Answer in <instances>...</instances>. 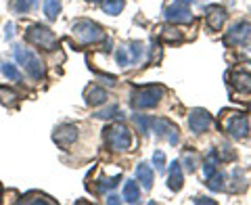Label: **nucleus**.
Returning a JSON list of instances; mask_svg holds the SVG:
<instances>
[{"mask_svg":"<svg viewBox=\"0 0 251 205\" xmlns=\"http://www.w3.org/2000/svg\"><path fill=\"white\" fill-rule=\"evenodd\" d=\"M126 6V0H103V11L107 15H120Z\"/></svg>","mask_w":251,"mask_h":205,"instance_id":"obj_20","label":"nucleus"},{"mask_svg":"<svg viewBox=\"0 0 251 205\" xmlns=\"http://www.w3.org/2000/svg\"><path fill=\"white\" fill-rule=\"evenodd\" d=\"M0 101H2L4 105H15L17 94H15L13 90H9V88H2V86H0Z\"/></svg>","mask_w":251,"mask_h":205,"instance_id":"obj_29","label":"nucleus"},{"mask_svg":"<svg viewBox=\"0 0 251 205\" xmlns=\"http://www.w3.org/2000/svg\"><path fill=\"white\" fill-rule=\"evenodd\" d=\"M249 36H251V26L247 21H237L234 26L226 31V38L224 42L228 46H243L249 42Z\"/></svg>","mask_w":251,"mask_h":205,"instance_id":"obj_6","label":"nucleus"},{"mask_svg":"<svg viewBox=\"0 0 251 205\" xmlns=\"http://www.w3.org/2000/svg\"><path fill=\"white\" fill-rule=\"evenodd\" d=\"M117 182H120V176H113V178H103V180H100V182L97 184V191L105 193L107 188H115V186H117Z\"/></svg>","mask_w":251,"mask_h":205,"instance_id":"obj_26","label":"nucleus"},{"mask_svg":"<svg viewBox=\"0 0 251 205\" xmlns=\"http://www.w3.org/2000/svg\"><path fill=\"white\" fill-rule=\"evenodd\" d=\"M188 126L195 134H203L207 132V128L211 126V115L205 109H193L191 115H188Z\"/></svg>","mask_w":251,"mask_h":205,"instance_id":"obj_12","label":"nucleus"},{"mask_svg":"<svg viewBox=\"0 0 251 205\" xmlns=\"http://www.w3.org/2000/svg\"><path fill=\"white\" fill-rule=\"evenodd\" d=\"M228 84L241 94L251 92V72L249 69H234L232 74H228Z\"/></svg>","mask_w":251,"mask_h":205,"instance_id":"obj_11","label":"nucleus"},{"mask_svg":"<svg viewBox=\"0 0 251 205\" xmlns=\"http://www.w3.org/2000/svg\"><path fill=\"white\" fill-rule=\"evenodd\" d=\"M153 165H155V170L159 172V174L166 172V155H163L161 151H155L153 153Z\"/></svg>","mask_w":251,"mask_h":205,"instance_id":"obj_27","label":"nucleus"},{"mask_svg":"<svg viewBox=\"0 0 251 205\" xmlns=\"http://www.w3.org/2000/svg\"><path fill=\"white\" fill-rule=\"evenodd\" d=\"M136 178H138V182H143V188L145 191H151V186H153V170H151V165L149 163H138V168H136Z\"/></svg>","mask_w":251,"mask_h":205,"instance_id":"obj_16","label":"nucleus"},{"mask_svg":"<svg viewBox=\"0 0 251 205\" xmlns=\"http://www.w3.org/2000/svg\"><path fill=\"white\" fill-rule=\"evenodd\" d=\"M184 184V176H182V163L180 161H172L170 163V176H168V186L170 191L178 193Z\"/></svg>","mask_w":251,"mask_h":205,"instance_id":"obj_14","label":"nucleus"},{"mask_svg":"<svg viewBox=\"0 0 251 205\" xmlns=\"http://www.w3.org/2000/svg\"><path fill=\"white\" fill-rule=\"evenodd\" d=\"M128 51H130V57H132V65H136V63L143 61V54H145L147 49L143 46V42H130Z\"/></svg>","mask_w":251,"mask_h":205,"instance_id":"obj_21","label":"nucleus"},{"mask_svg":"<svg viewBox=\"0 0 251 205\" xmlns=\"http://www.w3.org/2000/svg\"><path fill=\"white\" fill-rule=\"evenodd\" d=\"M224 130L228 132L232 138H245L247 132H249V122H247L245 115H241V113H230V115L224 120Z\"/></svg>","mask_w":251,"mask_h":205,"instance_id":"obj_7","label":"nucleus"},{"mask_svg":"<svg viewBox=\"0 0 251 205\" xmlns=\"http://www.w3.org/2000/svg\"><path fill=\"white\" fill-rule=\"evenodd\" d=\"M155 132L159 138H166L170 145H176L180 140V134H178V126L172 124L170 120H166V117H161V120H155Z\"/></svg>","mask_w":251,"mask_h":205,"instance_id":"obj_10","label":"nucleus"},{"mask_svg":"<svg viewBox=\"0 0 251 205\" xmlns=\"http://www.w3.org/2000/svg\"><path fill=\"white\" fill-rule=\"evenodd\" d=\"M15 59H17L19 65L25 69V74L31 80H42L44 77V65L42 61L38 59V54H34L29 49H23V46H15Z\"/></svg>","mask_w":251,"mask_h":205,"instance_id":"obj_4","label":"nucleus"},{"mask_svg":"<svg viewBox=\"0 0 251 205\" xmlns=\"http://www.w3.org/2000/svg\"><path fill=\"white\" fill-rule=\"evenodd\" d=\"M234 157H237V153L232 151V147L224 145V147H222V151H220V155H218V159H222V161H224V159H226V161H232Z\"/></svg>","mask_w":251,"mask_h":205,"instance_id":"obj_32","label":"nucleus"},{"mask_svg":"<svg viewBox=\"0 0 251 205\" xmlns=\"http://www.w3.org/2000/svg\"><path fill=\"white\" fill-rule=\"evenodd\" d=\"M122 111H120V107L117 105H111V107H107L105 111H99L97 117H100V120H109V117H120Z\"/></svg>","mask_w":251,"mask_h":205,"instance_id":"obj_30","label":"nucleus"},{"mask_svg":"<svg viewBox=\"0 0 251 205\" xmlns=\"http://www.w3.org/2000/svg\"><path fill=\"white\" fill-rule=\"evenodd\" d=\"M163 17L170 23H193V13L188 9V4L176 2V0H174V4H168L163 9Z\"/></svg>","mask_w":251,"mask_h":205,"instance_id":"obj_8","label":"nucleus"},{"mask_svg":"<svg viewBox=\"0 0 251 205\" xmlns=\"http://www.w3.org/2000/svg\"><path fill=\"white\" fill-rule=\"evenodd\" d=\"M42 11L46 15V19L54 21L59 17V13H61V0H44V2H42Z\"/></svg>","mask_w":251,"mask_h":205,"instance_id":"obj_18","label":"nucleus"},{"mask_svg":"<svg viewBox=\"0 0 251 205\" xmlns=\"http://www.w3.org/2000/svg\"><path fill=\"white\" fill-rule=\"evenodd\" d=\"M107 90L100 88V86H90L88 90H86V105L90 107H99L103 105V102H107Z\"/></svg>","mask_w":251,"mask_h":205,"instance_id":"obj_15","label":"nucleus"},{"mask_svg":"<svg viewBox=\"0 0 251 205\" xmlns=\"http://www.w3.org/2000/svg\"><path fill=\"white\" fill-rule=\"evenodd\" d=\"M11 11L15 13V15H25V13H29L34 6H31V2L29 0H11Z\"/></svg>","mask_w":251,"mask_h":205,"instance_id":"obj_22","label":"nucleus"},{"mask_svg":"<svg viewBox=\"0 0 251 205\" xmlns=\"http://www.w3.org/2000/svg\"><path fill=\"white\" fill-rule=\"evenodd\" d=\"M224 180H226V176H224V174H220V172H216L214 176H209V178H207V186L211 188V191L220 193V191H224V188H226Z\"/></svg>","mask_w":251,"mask_h":205,"instance_id":"obj_23","label":"nucleus"},{"mask_svg":"<svg viewBox=\"0 0 251 205\" xmlns=\"http://www.w3.org/2000/svg\"><path fill=\"white\" fill-rule=\"evenodd\" d=\"M0 72H2V76L6 77V80L21 82V74H19V69L15 67L13 63H0Z\"/></svg>","mask_w":251,"mask_h":205,"instance_id":"obj_19","label":"nucleus"},{"mask_svg":"<svg viewBox=\"0 0 251 205\" xmlns=\"http://www.w3.org/2000/svg\"><path fill=\"white\" fill-rule=\"evenodd\" d=\"M105 145L115 153L128 151L132 147V132L124 124H113L105 128Z\"/></svg>","mask_w":251,"mask_h":205,"instance_id":"obj_1","label":"nucleus"},{"mask_svg":"<svg viewBox=\"0 0 251 205\" xmlns=\"http://www.w3.org/2000/svg\"><path fill=\"white\" fill-rule=\"evenodd\" d=\"M115 59H117V65H122V67H126V65H132L130 51L126 49V46H122V49H117V52H115Z\"/></svg>","mask_w":251,"mask_h":205,"instance_id":"obj_24","label":"nucleus"},{"mask_svg":"<svg viewBox=\"0 0 251 205\" xmlns=\"http://www.w3.org/2000/svg\"><path fill=\"white\" fill-rule=\"evenodd\" d=\"M29 2H31V6H34V9H36V6H38V2H40V0H29Z\"/></svg>","mask_w":251,"mask_h":205,"instance_id":"obj_36","label":"nucleus"},{"mask_svg":"<svg viewBox=\"0 0 251 205\" xmlns=\"http://www.w3.org/2000/svg\"><path fill=\"white\" fill-rule=\"evenodd\" d=\"M176 2H182V4H191L193 0H176Z\"/></svg>","mask_w":251,"mask_h":205,"instance_id":"obj_35","label":"nucleus"},{"mask_svg":"<svg viewBox=\"0 0 251 205\" xmlns=\"http://www.w3.org/2000/svg\"><path fill=\"white\" fill-rule=\"evenodd\" d=\"M25 40L29 44L38 46V49H44V51H54L57 49V36L52 34L49 27L40 26V23H34V26H29L25 29Z\"/></svg>","mask_w":251,"mask_h":205,"instance_id":"obj_5","label":"nucleus"},{"mask_svg":"<svg viewBox=\"0 0 251 205\" xmlns=\"http://www.w3.org/2000/svg\"><path fill=\"white\" fill-rule=\"evenodd\" d=\"M109 203H120V199H117V197L115 195H111V197H109V199H107Z\"/></svg>","mask_w":251,"mask_h":205,"instance_id":"obj_34","label":"nucleus"},{"mask_svg":"<svg viewBox=\"0 0 251 205\" xmlns=\"http://www.w3.org/2000/svg\"><path fill=\"white\" fill-rule=\"evenodd\" d=\"M11 38H13V23L6 26V40H11Z\"/></svg>","mask_w":251,"mask_h":205,"instance_id":"obj_33","label":"nucleus"},{"mask_svg":"<svg viewBox=\"0 0 251 205\" xmlns=\"http://www.w3.org/2000/svg\"><path fill=\"white\" fill-rule=\"evenodd\" d=\"M207 26L211 31H220L224 27V23H226V9L222 4H209L207 9Z\"/></svg>","mask_w":251,"mask_h":205,"instance_id":"obj_13","label":"nucleus"},{"mask_svg":"<svg viewBox=\"0 0 251 205\" xmlns=\"http://www.w3.org/2000/svg\"><path fill=\"white\" fill-rule=\"evenodd\" d=\"M124 201L126 203H138L140 201V184L136 180H126L124 184Z\"/></svg>","mask_w":251,"mask_h":205,"instance_id":"obj_17","label":"nucleus"},{"mask_svg":"<svg viewBox=\"0 0 251 205\" xmlns=\"http://www.w3.org/2000/svg\"><path fill=\"white\" fill-rule=\"evenodd\" d=\"M180 163H182L184 168H186V172H191V174H193L195 170H197V157H195L193 153H188V151L184 153V159L180 161Z\"/></svg>","mask_w":251,"mask_h":205,"instance_id":"obj_28","label":"nucleus"},{"mask_svg":"<svg viewBox=\"0 0 251 205\" xmlns=\"http://www.w3.org/2000/svg\"><path fill=\"white\" fill-rule=\"evenodd\" d=\"M161 86H143V88H136L132 92V107L138 109V111H145V109H153L159 105V101L163 97Z\"/></svg>","mask_w":251,"mask_h":205,"instance_id":"obj_3","label":"nucleus"},{"mask_svg":"<svg viewBox=\"0 0 251 205\" xmlns=\"http://www.w3.org/2000/svg\"><path fill=\"white\" fill-rule=\"evenodd\" d=\"M161 38H163V40H168V42H180V40H182V34H180L178 29L166 27V29L161 31Z\"/></svg>","mask_w":251,"mask_h":205,"instance_id":"obj_25","label":"nucleus"},{"mask_svg":"<svg viewBox=\"0 0 251 205\" xmlns=\"http://www.w3.org/2000/svg\"><path fill=\"white\" fill-rule=\"evenodd\" d=\"M74 38L80 44H97L100 40H105V31L99 23H94L90 19H80L74 23Z\"/></svg>","mask_w":251,"mask_h":205,"instance_id":"obj_2","label":"nucleus"},{"mask_svg":"<svg viewBox=\"0 0 251 205\" xmlns=\"http://www.w3.org/2000/svg\"><path fill=\"white\" fill-rule=\"evenodd\" d=\"M86 2H103V0H86Z\"/></svg>","mask_w":251,"mask_h":205,"instance_id":"obj_37","label":"nucleus"},{"mask_svg":"<svg viewBox=\"0 0 251 205\" xmlns=\"http://www.w3.org/2000/svg\"><path fill=\"white\" fill-rule=\"evenodd\" d=\"M134 124H136V128L140 132L147 134L149 132V126H151V120H149L147 115H134Z\"/></svg>","mask_w":251,"mask_h":205,"instance_id":"obj_31","label":"nucleus"},{"mask_svg":"<svg viewBox=\"0 0 251 205\" xmlns=\"http://www.w3.org/2000/svg\"><path fill=\"white\" fill-rule=\"evenodd\" d=\"M52 140H54V143H57L61 149L72 147L75 140H77V128H75L74 124H63V126H59V128L54 130Z\"/></svg>","mask_w":251,"mask_h":205,"instance_id":"obj_9","label":"nucleus"}]
</instances>
